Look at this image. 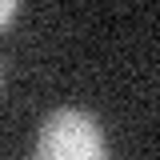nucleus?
Masks as SVG:
<instances>
[{"mask_svg": "<svg viewBox=\"0 0 160 160\" xmlns=\"http://www.w3.org/2000/svg\"><path fill=\"white\" fill-rule=\"evenodd\" d=\"M32 160H108L104 128L84 108H56L40 124Z\"/></svg>", "mask_w": 160, "mask_h": 160, "instance_id": "1", "label": "nucleus"}, {"mask_svg": "<svg viewBox=\"0 0 160 160\" xmlns=\"http://www.w3.org/2000/svg\"><path fill=\"white\" fill-rule=\"evenodd\" d=\"M16 12H20V4H16V0H0V28H4L8 20L16 16Z\"/></svg>", "mask_w": 160, "mask_h": 160, "instance_id": "2", "label": "nucleus"}, {"mask_svg": "<svg viewBox=\"0 0 160 160\" xmlns=\"http://www.w3.org/2000/svg\"><path fill=\"white\" fill-rule=\"evenodd\" d=\"M0 84H4V72H0Z\"/></svg>", "mask_w": 160, "mask_h": 160, "instance_id": "3", "label": "nucleus"}]
</instances>
